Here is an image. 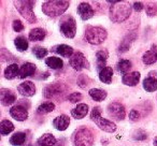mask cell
<instances>
[{
	"label": "cell",
	"mask_w": 157,
	"mask_h": 146,
	"mask_svg": "<svg viewBox=\"0 0 157 146\" xmlns=\"http://www.w3.org/2000/svg\"><path fill=\"white\" fill-rule=\"evenodd\" d=\"M112 77H113V70H112V68L105 67L99 71V79L103 83L110 84L112 81Z\"/></svg>",
	"instance_id": "22"
},
{
	"label": "cell",
	"mask_w": 157,
	"mask_h": 146,
	"mask_svg": "<svg viewBox=\"0 0 157 146\" xmlns=\"http://www.w3.org/2000/svg\"><path fill=\"white\" fill-rule=\"evenodd\" d=\"M90 118H92V120H94L95 122H97V120H99L101 118V110L99 107H96L93 109L92 111V114H90Z\"/></svg>",
	"instance_id": "36"
},
{
	"label": "cell",
	"mask_w": 157,
	"mask_h": 146,
	"mask_svg": "<svg viewBox=\"0 0 157 146\" xmlns=\"http://www.w3.org/2000/svg\"><path fill=\"white\" fill-rule=\"evenodd\" d=\"M65 89H66L65 86L61 85V84H52V85L46 86L43 94L46 99H51V98H54V97L58 96V95L63 94Z\"/></svg>",
	"instance_id": "10"
},
{
	"label": "cell",
	"mask_w": 157,
	"mask_h": 146,
	"mask_svg": "<svg viewBox=\"0 0 157 146\" xmlns=\"http://www.w3.org/2000/svg\"><path fill=\"white\" fill-rule=\"evenodd\" d=\"M88 113V107L85 103H80L78 104V107H74L71 112V115L73 116L75 119H82L83 117H85Z\"/></svg>",
	"instance_id": "17"
},
{
	"label": "cell",
	"mask_w": 157,
	"mask_h": 146,
	"mask_svg": "<svg viewBox=\"0 0 157 146\" xmlns=\"http://www.w3.org/2000/svg\"><path fill=\"white\" fill-rule=\"evenodd\" d=\"M154 146H157V137L154 139Z\"/></svg>",
	"instance_id": "43"
},
{
	"label": "cell",
	"mask_w": 157,
	"mask_h": 146,
	"mask_svg": "<svg viewBox=\"0 0 157 146\" xmlns=\"http://www.w3.org/2000/svg\"><path fill=\"white\" fill-rule=\"evenodd\" d=\"M146 13H147L148 16L155 15V13H156V8H155V6L148 5L147 7H146Z\"/></svg>",
	"instance_id": "40"
},
{
	"label": "cell",
	"mask_w": 157,
	"mask_h": 146,
	"mask_svg": "<svg viewBox=\"0 0 157 146\" xmlns=\"http://www.w3.org/2000/svg\"><path fill=\"white\" fill-rule=\"evenodd\" d=\"M142 60H143V62L145 65H152L155 61H157V46L152 45V48L150 51L144 53Z\"/></svg>",
	"instance_id": "19"
},
{
	"label": "cell",
	"mask_w": 157,
	"mask_h": 146,
	"mask_svg": "<svg viewBox=\"0 0 157 146\" xmlns=\"http://www.w3.org/2000/svg\"><path fill=\"white\" fill-rule=\"evenodd\" d=\"M96 124H97V126L101 129V130L105 131V132L112 133L116 130V125L114 124V122H112L111 120L105 119V118L101 117L99 120H97Z\"/></svg>",
	"instance_id": "16"
},
{
	"label": "cell",
	"mask_w": 157,
	"mask_h": 146,
	"mask_svg": "<svg viewBox=\"0 0 157 146\" xmlns=\"http://www.w3.org/2000/svg\"><path fill=\"white\" fill-rule=\"evenodd\" d=\"M131 68V62L129 60H126V59H122V60L118 61L117 63V70L124 74H127V72L130 70Z\"/></svg>",
	"instance_id": "33"
},
{
	"label": "cell",
	"mask_w": 157,
	"mask_h": 146,
	"mask_svg": "<svg viewBox=\"0 0 157 146\" xmlns=\"http://www.w3.org/2000/svg\"><path fill=\"white\" fill-rule=\"evenodd\" d=\"M17 74H20V68L16 63L8 66L7 69L5 70V77L8 80H13L14 77H17Z\"/></svg>",
	"instance_id": "23"
},
{
	"label": "cell",
	"mask_w": 157,
	"mask_h": 146,
	"mask_svg": "<svg viewBox=\"0 0 157 146\" xmlns=\"http://www.w3.org/2000/svg\"><path fill=\"white\" fill-rule=\"evenodd\" d=\"M13 130H14V125L10 120H2L1 122V124H0V131H1V134L2 135L9 134Z\"/></svg>",
	"instance_id": "30"
},
{
	"label": "cell",
	"mask_w": 157,
	"mask_h": 146,
	"mask_svg": "<svg viewBox=\"0 0 157 146\" xmlns=\"http://www.w3.org/2000/svg\"><path fill=\"white\" fill-rule=\"evenodd\" d=\"M45 63H46V66H48V67L52 68V69H54V70L61 69L63 66V60H61L60 58H58V57H54V56L46 58Z\"/></svg>",
	"instance_id": "26"
},
{
	"label": "cell",
	"mask_w": 157,
	"mask_h": 146,
	"mask_svg": "<svg viewBox=\"0 0 157 146\" xmlns=\"http://www.w3.org/2000/svg\"><path fill=\"white\" fill-rule=\"evenodd\" d=\"M33 53L38 59H42L43 57H45L48 55V50L42 47V46H36V47H33Z\"/></svg>",
	"instance_id": "34"
},
{
	"label": "cell",
	"mask_w": 157,
	"mask_h": 146,
	"mask_svg": "<svg viewBox=\"0 0 157 146\" xmlns=\"http://www.w3.org/2000/svg\"><path fill=\"white\" fill-rule=\"evenodd\" d=\"M70 124V119L67 115H60L53 120V126L59 131H63L68 128Z\"/></svg>",
	"instance_id": "15"
},
{
	"label": "cell",
	"mask_w": 157,
	"mask_h": 146,
	"mask_svg": "<svg viewBox=\"0 0 157 146\" xmlns=\"http://www.w3.org/2000/svg\"><path fill=\"white\" fill-rule=\"evenodd\" d=\"M97 57V66H98L99 71L102 70L103 68H105V62L108 59V53L105 51H99L96 54Z\"/></svg>",
	"instance_id": "29"
},
{
	"label": "cell",
	"mask_w": 157,
	"mask_h": 146,
	"mask_svg": "<svg viewBox=\"0 0 157 146\" xmlns=\"http://www.w3.org/2000/svg\"><path fill=\"white\" fill-rule=\"evenodd\" d=\"M14 44H15V46L17 47V50L21 51V52L27 51V48H28V41H27L26 38H24V37L16 38V39L14 40Z\"/></svg>",
	"instance_id": "31"
},
{
	"label": "cell",
	"mask_w": 157,
	"mask_h": 146,
	"mask_svg": "<svg viewBox=\"0 0 157 146\" xmlns=\"http://www.w3.org/2000/svg\"><path fill=\"white\" fill-rule=\"evenodd\" d=\"M132 7H133V9H135L136 11L139 12V11H141V10H143L144 6H143V3H142V2H135Z\"/></svg>",
	"instance_id": "42"
},
{
	"label": "cell",
	"mask_w": 157,
	"mask_h": 146,
	"mask_svg": "<svg viewBox=\"0 0 157 146\" xmlns=\"http://www.w3.org/2000/svg\"><path fill=\"white\" fill-rule=\"evenodd\" d=\"M131 9L128 5L117 2L110 8V17L114 23H122L129 17Z\"/></svg>",
	"instance_id": "2"
},
{
	"label": "cell",
	"mask_w": 157,
	"mask_h": 146,
	"mask_svg": "<svg viewBox=\"0 0 157 146\" xmlns=\"http://www.w3.org/2000/svg\"><path fill=\"white\" fill-rule=\"evenodd\" d=\"M26 141V134L23 132H16L10 139V143L14 146H23Z\"/></svg>",
	"instance_id": "27"
},
{
	"label": "cell",
	"mask_w": 157,
	"mask_h": 146,
	"mask_svg": "<svg viewBox=\"0 0 157 146\" xmlns=\"http://www.w3.org/2000/svg\"><path fill=\"white\" fill-rule=\"evenodd\" d=\"M140 77H141V74H140L139 72H137V71L130 72V73L124 74L122 81H123V83L127 86H136L138 83H139Z\"/></svg>",
	"instance_id": "13"
},
{
	"label": "cell",
	"mask_w": 157,
	"mask_h": 146,
	"mask_svg": "<svg viewBox=\"0 0 157 146\" xmlns=\"http://www.w3.org/2000/svg\"><path fill=\"white\" fill-rule=\"evenodd\" d=\"M10 115L14 118V119L18 120V122H24L28 117V111L25 107L21 104L14 105L13 107L10 109Z\"/></svg>",
	"instance_id": "9"
},
{
	"label": "cell",
	"mask_w": 157,
	"mask_h": 146,
	"mask_svg": "<svg viewBox=\"0 0 157 146\" xmlns=\"http://www.w3.org/2000/svg\"><path fill=\"white\" fill-rule=\"evenodd\" d=\"M14 5L15 8L17 9V11L21 13V15L30 24L37 22V17H36L35 13H33V9L35 7V1H24V0H21V1H14Z\"/></svg>",
	"instance_id": "4"
},
{
	"label": "cell",
	"mask_w": 157,
	"mask_h": 146,
	"mask_svg": "<svg viewBox=\"0 0 157 146\" xmlns=\"http://www.w3.org/2000/svg\"><path fill=\"white\" fill-rule=\"evenodd\" d=\"M45 38V30L42 28H35L29 32V40L30 41H42Z\"/></svg>",
	"instance_id": "24"
},
{
	"label": "cell",
	"mask_w": 157,
	"mask_h": 146,
	"mask_svg": "<svg viewBox=\"0 0 157 146\" xmlns=\"http://www.w3.org/2000/svg\"><path fill=\"white\" fill-rule=\"evenodd\" d=\"M133 137H135L136 140H145L146 139V133L142 130H138L137 132L135 133Z\"/></svg>",
	"instance_id": "39"
},
{
	"label": "cell",
	"mask_w": 157,
	"mask_h": 146,
	"mask_svg": "<svg viewBox=\"0 0 157 146\" xmlns=\"http://www.w3.org/2000/svg\"><path fill=\"white\" fill-rule=\"evenodd\" d=\"M36 72V66L31 62H26L22 66V68L20 69V74L18 77L20 79H25V77H31Z\"/></svg>",
	"instance_id": "18"
},
{
	"label": "cell",
	"mask_w": 157,
	"mask_h": 146,
	"mask_svg": "<svg viewBox=\"0 0 157 146\" xmlns=\"http://www.w3.org/2000/svg\"><path fill=\"white\" fill-rule=\"evenodd\" d=\"M94 143V135L88 128L82 127L73 134L74 146H92Z\"/></svg>",
	"instance_id": "5"
},
{
	"label": "cell",
	"mask_w": 157,
	"mask_h": 146,
	"mask_svg": "<svg viewBox=\"0 0 157 146\" xmlns=\"http://www.w3.org/2000/svg\"><path fill=\"white\" fill-rule=\"evenodd\" d=\"M60 31L65 37L67 38H72L75 36L76 32V24H75V21L72 16H67L65 17L60 23Z\"/></svg>",
	"instance_id": "6"
},
{
	"label": "cell",
	"mask_w": 157,
	"mask_h": 146,
	"mask_svg": "<svg viewBox=\"0 0 157 146\" xmlns=\"http://www.w3.org/2000/svg\"><path fill=\"white\" fill-rule=\"evenodd\" d=\"M29 146H33V145H29Z\"/></svg>",
	"instance_id": "44"
},
{
	"label": "cell",
	"mask_w": 157,
	"mask_h": 146,
	"mask_svg": "<svg viewBox=\"0 0 157 146\" xmlns=\"http://www.w3.org/2000/svg\"><path fill=\"white\" fill-rule=\"evenodd\" d=\"M69 100L72 103H76L80 100H82V95L80 92H73V94H71L69 96Z\"/></svg>",
	"instance_id": "37"
},
{
	"label": "cell",
	"mask_w": 157,
	"mask_h": 146,
	"mask_svg": "<svg viewBox=\"0 0 157 146\" xmlns=\"http://www.w3.org/2000/svg\"><path fill=\"white\" fill-rule=\"evenodd\" d=\"M37 143L39 146H54L56 144V139L54 137V135L50 134V133H45L38 139Z\"/></svg>",
	"instance_id": "21"
},
{
	"label": "cell",
	"mask_w": 157,
	"mask_h": 146,
	"mask_svg": "<svg viewBox=\"0 0 157 146\" xmlns=\"http://www.w3.org/2000/svg\"><path fill=\"white\" fill-rule=\"evenodd\" d=\"M69 63L74 70L76 71H81L84 68H88V62L86 60L85 56H84L83 53L81 52H76L70 57Z\"/></svg>",
	"instance_id": "7"
},
{
	"label": "cell",
	"mask_w": 157,
	"mask_h": 146,
	"mask_svg": "<svg viewBox=\"0 0 157 146\" xmlns=\"http://www.w3.org/2000/svg\"><path fill=\"white\" fill-rule=\"evenodd\" d=\"M17 90L22 96L31 97V96H33L36 92V86L33 85V83H31V82L26 81L18 85Z\"/></svg>",
	"instance_id": "12"
},
{
	"label": "cell",
	"mask_w": 157,
	"mask_h": 146,
	"mask_svg": "<svg viewBox=\"0 0 157 146\" xmlns=\"http://www.w3.org/2000/svg\"><path fill=\"white\" fill-rule=\"evenodd\" d=\"M54 109H55V104L53 102H44L41 105H39L37 112L39 114H46L54 111Z\"/></svg>",
	"instance_id": "32"
},
{
	"label": "cell",
	"mask_w": 157,
	"mask_h": 146,
	"mask_svg": "<svg viewBox=\"0 0 157 146\" xmlns=\"http://www.w3.org/2000/svg\"><path fill=\"white\" fill-rule=\"evenodd\" d=\"M13 29H14V31H16V32H20V31H22L23 29H24V25L22 24L21 21L16 20L13 22Z\"/></svg>",
	"instance_id": "38"
},
{
	"label": "cell",
	"mask_w": 157,
	"mask_h": 146,
	"mask_svg": "<svg viewBox=\"0 0 157 146\" xmlns=\"http://www.w3.org/2000/svg\"><path fill=\"white\" fill-rule=\"evenodd\" d=\"M90 96L94 99L95 101H102L107 97V92L102 89H98V88H93L90 90Z\"/></svg>",
	"instance_id": "28"
},
{
	"label": "cell",
	"mask_w": 157,
	"mask_h": 146,
	"mask_svg": "<svg viewBox=\"0 0 157 146\" xmlns=\"http://www.w3.org/2000/svg\"><path fill=\"white\" fill-rule=\"evenodd\" d=\"M53 52L57 53L58 55L63 57H71L73 53V48L69 45H66V44H60V45H56L54 48H53Z\"/></svg>",
	"instance_id": "20"
},
{
	"label": "cell",
	"mask_w": 157,
	"mask_h": 146,
	"mask_svg": "<svg viewBox=\"0 0 157 146\" xmlns=\"http://www.w3.org/2000/svg\"><path fill=\"white\" fill-rule=\"evenodd\" d=\"M132 41H133V40H131L130 37H129V36H127V37L125 38V39L122 41V43H121L118 51H120V52H122V53L123 52H126V51H128L129 47H130V43Z\"/></svg>",
	"instance_id": "35"
},
{
	"label": "cell",
	"mask_w": 157,
	"mask_h": 146,
	"mask_svg": "<svg viewBox=\"0 0 157 146\" xmlns=\"http://www.w3.org/2000/svg\"><path fill=\"white\" fill-rule=\"evenodd\" d=\"M107 31L102 27H95V26H87L85 31V37L88 43L98 45L101 44L107 39Z\"/></svg>",
	"instance_id": "3"
},
{
	"label": "cell",
	"mask_w": 157,
	"mask_h": 146,
	"mask_svg": "<svg viewBox=\"0 0 157 146\" xmlns=\"http://www.w3.org/2000/svg\"><path fill=\"white\" fill-rule=\"evenodd\" d=\"M108 113H109L110 116L114 118L116 120H123L125 118V109L121 103L117 102H113L111 104H109L108 107Z\"/></svg>",
	"instance_id": "8"
},
{
	"label": "cell",
	"mask_w": 157,
	"mask_h": 146,
	"mask_svg": "<svg viewBox=\"0 0 157 146\" xmlns=\"http://www.w3.org/2000/svg\"><path fill=\"white\" fill-rule=\"evenodd\" d=\"M69 1L60 0V1H46L42 6V10L48 16L56 17L65 13L66 10L69 8Z\"/></svg>",
	"instance_id": "1"
},
{
	"label": "cell",
	"mask_w": 157,
	"mask_h": 146,
	"mask_svg": "<svg viewBox=\"0 0 157 146\" xmlns=\"http://www.w3.org/2000/svg\"><path fill=\"white\" fill-rule=\"evenodd\" d=\"M143 88L146 92H150L157 90V79H155L153 77H146L143 81Z\"/></svg>",
	"instance_id": "25"
},
{
	"label": "cell",
	"mask_w": 157,
	"mask_h": 146,
	"mask_svg": "<svg viewBox=\"0 0 157 146\" xmlns=\"http://www.w3.org/2000/svg\"><path fill=\"white\" fill-rule=\"evenodd\" d=\"M139 113H138V111H136V110H132V111L130 112V115H129V118H130L131 122H137L138 119H139Z\"/></svg>",
	"instance_id": "41"
},
{
	"label": "cell",
	"mask_w": 157,
	"mask_h": 146,
	"mask_svg": "<svg viewBox=\"0 0 157 146\" xmlns=\"http://www.w3.org/2000/svg\"><path fill=\"white\" fill-rule=\"evenodd\" d=\"M78 13L80 14L82 20L86 21V20H90V17L94 16V10L90 7V3L82 2V3H80L78 7Z\"/></svg>",
	"instance_id": "11"
},
{
	"label": "cell",
	"mask_w": 157,
	"mask_h": 146,
	"mask_svg": "<svg viewBox=\"0 0 157 146\" xmlns=\"http://www.w3.org/2000/svg\"><path fill=\"white\" fill-rule=\"evenodd\" d=\"M0 98H1V103L3 105H11L16 100V97L14 95V92L9 89H1V92H0Z\"/></svg>",
	"instance_id": "14"
}]
</instances>
